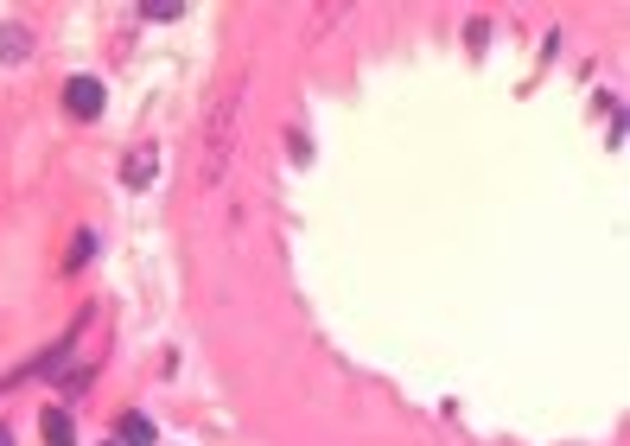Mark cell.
<instances>
[{"label": "cell", "mask_w": 630, "mask_h": 446, "mask_svg": "<svg viewBox=\"0 0 630 446\" xmlns=\"http://www.w3.org/2000/svg\"><path fill=\"white\" fill-rule=\"evenodd\" d=\"M109 446H115V440H109Z\"/></svg>", "instance_id": "cell-10"}, {"label": "cell", "mask_w": 630, "mask_h": 446, "mask_svg": "<svg viewBox=\"0 0 630 446\" xmlns=\"http://www.w3.org/2000/svg\"><path fill=\"white\" fill-rule=\"evenodd\" d=\"M236 122H242V90L229 83L224 96L210 103V122H204V166H198V185H217V179H224L229 154H236Z\"/></svg>", "instance_id": "cell-1"}, {"label": "cell", "mask_w": 630, "mask_h": 446, "mask_svg": "<svg viewBox=\"0 0 630 446\" xmlns=\"http://www.w3.org/2000/svg\"><path fill=\"white\" fill-rule=\"evenodd\" d=\"M115 446H153V421L147 415H122V440Z\"/></svg>", "instance_id": "cell-6"}, {"label": "cell", "mask_w": 630, "mask_h": 446, "mask_svg": "<svg viewBox=\"0 0 630 446\" xmlns=\"http://www.w3.org/2000/svg\"><path fill=\"white\" fill-rule=\"evenodd\" d=\"M153 173H159V154H153V147H134V154H127V166H122V179L134 185V191H141V185H153Z\"/></svg>", "instance_id": "cell-3"}, {"label": "cell", "mask_w": 630, "mask_h": 446, "mask_svg": "<svg viewBox=\"0 0 630 446\" xmlns=\"http://www.w3.org/2000/svg\"><path fill=\"white\" fill-rule=\"evenodd\" d=\"M45 446H76V427H71L64 408H51V415H45Z\"/></svg>", "instance_id": "cell-5"}, {"label": "cell", "mask_w": 630, "mask_h": 446, "mask_svg": "<svg viewBox=\"0 0 630 446\" xmlns=\"http://www.w3.org/2000/svg\"><path fill=\"white\" fill-rule=\"evenodd\" d=\"M141 13H147V20H178L185 0H141Z\"/></svg>", "instance_id": "cell-7"}, {"label": "cell", "mask_w": 630, "mask_h": 446, "mask_svg": "<svg viewBox=\"0 0 630 446\" xmlns=\"http://www.w3.org/2000/svg\"><path fill=\"white\" fill-rule=\"evenodd\" d=\"M0 446H13V434H7V427H0Z\"/></svg>", "instance_id": "cell-9"}, {"label": "cell", "mask_w": 630, "mask_h": 446, "mask_svg": "<svg viewBox=\"0 0 630 446\" xmlns=\"http://www.w3.org/2000/svg\"><path fill=\"white\" fill-rule=\"evenodd\" d=\"M102 103H109V90H102L96 77H71V83H64V108H71L76 122H96Z\"/></svg>", "instance_id": "cell-2"}, {"label": "cell", "mask_w": 630, "mask_h": 446, "mask_svg": "<svg viewBox=\"0 0 630 446\" xmlns=\"http://www.w3.org/2000/svg\"><path fill=\"white\" fill-rule=\"evenodd\" d=\"M0 58H7V64H25V58H32V32L25 27H0Z\"/></svg>", "instance_id": "cell-4"}, {"label": "cell", "mask_w": 630, "mask_h": 446, "mask_svg": "<svg viewBox=\"0 0 630 446\" xmlns=\"http://www.w3.org/2000/svg\"><path fill=\"white\" fill-rule=\"evenodd\" d=\"M90 256H96V237H76V242H71V262H64V268H83Z\"/></svg>", "instance_id": "cell-8"}]
</instances>
